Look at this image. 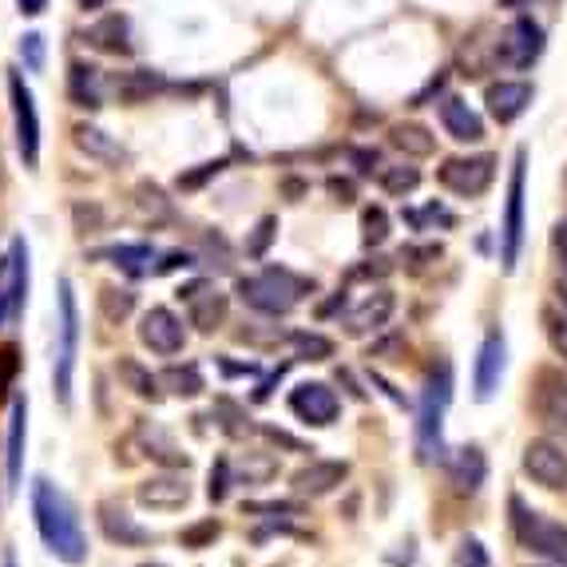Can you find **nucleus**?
I'll return each mask as SVG.
<instances>
[{"label": "nucleus", "instance_id": "4be33fe9", "mask_svg": "<svg viewBox=\"0 0 567 567\" xmlns=\"http://www.w3.org/2000/svg\"><path fill=\"white\" fill-rule=\"evenodd\" d=\"M24 436H29V401L17 398L9 416V496H17L24 476Z\"/></svg>", "mask_w": 567, "mask_h": 567}, {"label": "nucleus", "instance_id": "1a4fd4ad", "mask_svg": "<svg viewBox=\"0 0 567 567\" xmlns=\"http://www.w3.org/2000/svg\"><path fill=\"white\" fill-rule=\"evenodd\" d=\"M524 473L548 492H567V453L551 436H539L524 445Z\"/></svg>", "mask_w": 567, "mask_h": 567}, {"label": "nucleus", "instance_id": "de8ad7c7", "mask_svg": "<svg viewBox=\"0 0 567 567\" xmlns=\"http://www.w3.org/2000/svg\"><path fill=\"white\" fill-rule=\"evenodd\" d=\"M17 4H20V12H24V17H40L48 0H17Z\"/></svg>", "mask_w": 567, "mask_h": 567}, {"label": "nucleus", "instance_id": "f704fd0d", "mask_svg": "<svg viewBox=\"0 0 567 567\" xmlns=\"http://www.w3.org/2000/svg\"><path fill=\"white\" fill-rule=\"evenodd\" d=\"M361 238H365V246H381L389 238V215L381 207H365V215H361Z\"/></svg>", "mask_w": 567, "mask_h": 567}, {"label": "nucleus", "instance_id": "20e7f679", "mask_svg": "<svg viewBox=\"0 0 567 567\" xmlns=\"http://www.w3.org/2000/svg\"><path fill=\"white\" fill-rule=\"evenodd\" d=\"M76 350H80V310L72 282H60V326H56V358H52V381H56L60 405H72V373H76Z\"/></svg>", "mask_w": 567, "mask_h": 567}, {"label": "nucleus", "instance_id": "3c124183", "mask_svg": "<svg viewBox=\"0 0 567 567\" xmlns=\"http://www.w3.org/2000/svg\"><path fill=\"white\" fill-rule=\"evenodd\" d=\"M520 4H528V0H501V9H520Z\"/></svg>", "mask_w": 567, "mask_h": 567}, {"label": "nucleus", "instance_id": "ea45409f", "mask_svg": "<svg viewBox=\"0 0 567 567\" xmlns=\"http://www.w3.org/2000/svg\"><path fill=\"white\" fill-rule=\"evenodd\" d=\"M227 167L223 159H215V163H199V171H187V175H179V190H195V187H203V183L210 179V175H218V171Z\"/></svg>", "mask_w": 567, "mask_h": 567}, {"label": "nucleus", "instance_id": "e433bc0d", "mask_svg": "<svg viewBox=\"0 0 567 567\" xmlns=\"http://www.w3.org/2000/svg\"><path fill=\"white\" fill-rule=\"evenodd\" d=\"M453 564L456 567H492V559H488V548H484L481 539L468 536V539H461V548H456Z\"/></svg>", "mask_w": 567, "mask_h": 567}, {"label": "nucleus", "instance_id": "0eeeda50", "mask_svg": "<svg viewBox=\"0 0 567 567\" xmlns=\"http://www.w3.org/2000/svg\"><path fill=\"white\" fill-rule=\"evenodd\" d=\"M9 92H12V120H17V147L24 167H37L40 163V115H37V100H32L29 84L20 80V72L9 76Z\"/></svg>", "mask_w": 567, "mask_h": 567}, {"label": "nucleus", "instance_id": "864d4df0", "mask_svg": "<svg viewBox=\"0 0 567 567\" xmlns=\"http://www.w3.org/2000/svg\"><path fill=\"white\" fill-rule=\"evenodd\" d=\"M559 302H564V310H567V290H564V286H559Z\"/></svg>", "mask_w": 567, "mask_h": 567}, {"label": "nucleus", "instance_id": "c9c22d12", "mask_svg": "<svg viewBox=\"0 0 567 567\" xmlns=\"http://www.w3.org/2000/svg\"><path fill=\"white\" fill-rule=\"evenodd\" d=\"M544 330H548V341L551 350L559 353V358L567 361V310H544Z\"/></svg>", "mask_w": 567, "mask_h": 567}, {"label": "nucleus", "instance_id": "cd10ccee", "mask_svg": "<svg viewBox=\"0 0 567 567\" xmlns=\"http://www.w3.org/2000/svg\"><path fill=\"white\" fill-rule=\"evenodd\" d=\"M389 143L405 155H433L436 152V140L429 135V127H421V123H398V127H389Z\"/></svg>", "mask_w": 567, "mask_h": 567}, {"label": "nucleus", "instance_id": "5fc2aeb1", "mask_svg": "<svg viewBox=\"0 0 567 567\" xmlns=\"http://www.w3.org/2000/svg\"><path fill=\"white\" fill-rule=\"evenodd\" d=\"M84 4H87V9H95V4H104V0H84Z\"/></svg>", "mask_w": 567, "mask_h": 567}, {"label": "nucleus", "instance_id": "7ed1b4c3", "mask_svg": "<svg viewBox=\"0 0 567 567\" xmlns=\"http://www.w3.org/2000/svg\"><path fill=\"white\" fill-rule=\"evenodd\" d=\"M238 293H243V302L250 306V310L278 318V313H290L293 306L302 302L306 282L278 266V270H262V275L238 278Z\"/></svg>", "mask_w": 567, "mask_h": 567}, {"label": "nucleus", "instance_id": "72a5a7b5", "mask_svg": "<svg viewBox=\"0 0 567 567\" xmlns=\"http://www.w3.org/2000/svg\"><path fill=\"white\" fill-rule=\"evenodd\" d=\"M290 346L298 350V358H310V361L333 358V341L322 338V333H290Z\"/></svg>", "mask_w": 567, "mask_h": 567}, {"label": "nucleus", "instance_id": "412c9836", "mask_svg": "<svg viewBox=\"0 0 567 567\" xmlns=\"http://www.w3.org/2000/svg\"><path fill=\"white\" fill-rule=\"evenodd\" d=\"M87 44L107 52V56H127L132 52V20L123 17V12L95 20L92 29H87Z\"/></svg>", "mask_w": 567, "mask_h": 567}, {"label": "nucleus", "instance_id": "2f4dec72", "mask_svg": "<svg viewBox=\"0 0 567 567\" xmlns=\"http://www.w3.org/2000/svg\"><path fill=\"white\" fill-rule=\"evenodd\" d=\"M76 143L80 152L95 155V159H120V147H115L112 140H107V132H100V127H76Z\"/></svg>", "mask_w": 567, "mask_h": 567}, {"label": "nucleus", "instance_id": "9b49d317", "mask_svg": "<svg viewBox=\"0 0 567 567\" xmlns=\"http://www.w3.org/2000/svg\"><path fill=\"white\" fill-rule=\"evenodd\" d=\"M290 413L298 416V421H306V425L326 429L338 421L341 401L326 381H306V385L290 389Z\"/></svg>", "mask_w": 567, "mask_h": 567}, {"label": "nucleus", "instance_id": "6e6552de", "mask_svg": "<svg viewBox=\"0 0 567 567\" xmlns=\"http://www.w3.org/2000/svg\"><path fill=\"white\" fill-rule=\"evenodd\" d=\"M496 56H501L504 68H516V72L532 68L544 56V29H539L532 17H516L508 29H504L501 44H496Z\"/></svg>", "mask_w": 567, "mask_h": 567}, {"label": "nucleus", "instance_id": "473e14b6", "mask_svg": "<svg viewBox=\"0 0 567 567\" xmlns=\"http://www.w3.org/2000/svg\"><path fill=\"white\" fill-rule=\"evenodd\" d=\"M100 306H104L107 322H123V318L135 310V293L132 290H115V286H104V290H100Z\"/></svg>", "mask_w": 567, "mask_h": 567}, {"label": "nucleus", "instance_id": "49530a36", "mask_svg": "<svg viewBox=\"0 0 567 567\" xmlns=\"http://www.w3.org/2000/svg\"><path fill=\"white\" fill-rule=\"evenodd\" d=\"M218 369H223L227 378H238V373H250V378H255V373H258V365H250V361H246V365H230V361H218Z\"/></svg>", "mask_w": 567, "mask_h": 567}, {"label": "nucleus", "instance_id": "f8f14e48", "mask_svg": "<svg viewBox=\"0 0 567 567\" xmlns=\"http://www.w3.org/2000/svg\"><path fill=\"white\" fill-rule=\"evenodd\" d=\"M140 341L152 353H159V358H175L183 350V341H187V330H183V322L167 306H152L140 322Z\"/></svg>", "mask_w": 567, "mask_h": 567}, {"label": "nucleus", "instance_id": "bb28decb", "mask_svg": "<svg viewBox=\"0 0 567 567\" xmlns=\"http://www.w3.org/2000/svg\"><path fill=\"white\" fill-rule=\"evenodd\" d=\"M115 373H120V381L132 389L135 398H143V401H159L163 398V381L152 378V369H143L135 358H120Z\"/></svg>", "mask_w": 567, "mask_h": 567}, {"label": "nucleus", "instance_id": "8fccbe9b", "mask_svg": "<svg viewBox=\"0 0 567 567\" xmlns=\"http://www.w3.org/2000/svg\"><path fill=\"white\" fill-rule=\"evenodd\" d=\"M12 313V293L9 290H0V326H4V318Z\"/></svg>", "mask_w": 567, "mask_h": 567}, {"label": "nucleus", "instance_id": "a18cd8bd", "mask_svg": "<svg viewBox=\"0 0 567 567\" xmlns=\"http://www.w3.org/2000/svg\"><path fill=\"white\" fill-rule=\"evenodd\" d=\"M330 195L338 203H353V183L350 179H330Z\"/></svg>", "mask_w": 567, "mask_h": 567}, {"label": "nucleus", "instance_id": "09e8293b", "mask_svg": "<svg viewBox=\"0 0 567 567\" xmlns=\"http://www.w3.org/2000/svg\"><path fill=\"white\" fill-rule=\"evenodd\" d=\"M551 243H556V250L564 255V262H567V223H559L556 235H551Z\"/></svg>", "mask_w": 567, "mask_h": 567}, {"label": "nucleus", "instance_id": "79ce46f5", "mask_svg": "<svg viewBox=\"0 0 567 567\" xmlns=\"http://www.w3.org/2000/svg\"><path fill=\"white\" fill-rule=\"evenodd\" d=\"M20 56L29 60V68L44 64V37H37V32H32V37H24V44H20Z\"/></svg>", "mask_w": 567, "mask_h": 567}, {"label": "nucleus", "instance_id": "c756f323", "mask_svg": "<svg viewBox=\"0 0 567 567\" xmlns=\"http://www.w3.org/2000/svg\"><path fill=\"white\" fill-rule=\"evenodd\" d=\"M163 389L167 393H175V398H199L203 393V373L199 365H167L159 373Z\"/></svg>", "mask_w": 567, "mask_h": 567}, {"label": "nucleus", "instance_id": "7c9ffc66", "mask_svg": "<svg viewBox=\"0 0 567 567\" xmlns=\"http://www.w3.org/2000/svg\"><path fill=\"white\" fill-rule=\"evenodd\" d=\"M416 183H421V171L409 167V163H398V167H385V171H381V187H385V195H398V199L413 195Z\"/></svg>", "mask_w": 567, "mask_h": 567}, {"label": "nucleus", "instance_id": "f257e3e1", "mask_svg": "<svg viewBox=\"0 0 567 567\" xmlns=\"http://www.w3.org/2000/svg\"><path fill=\"white\" fill-rule=\"evenodd\" d=\"M32 520H37V532L44 539V548L52 551L64 564H84L87 559V539L84 528H80V516L72 508L64 492L56 488L52 481H32Z\"/></svg>", "mask_w": 567, "mask_h": 567}, {"label": "nucleus", "instance_id": "393cba45", "mask_svg": "<svg viewBox=\"0 0 567 567\" xmlns=\"http://www.w3.org/2000/svg\"><path fill=\"white\" fill-rule=\"evenodd\" d=\"M68 95H72V104L76 107H95L104 104V87H100V72L92 64H72L68 68Z\"/></svg>", "mask_w": 567, "mask_h": 567}, {"label": "nucleus", "instance_id": "9d476101", "mask_svg": "<svg viewBox=\"0 0 567 567\" xmlns=\"http://www.w3.org/2000/svg\"><path fill=\"white\" fill-rule=\"evenodd\" d=\"M441 187H449L453 195H464V199H476L492 187L496 179V159L492 155H473V159H445V167L436 171Z\"/></svg>", "mask_w": 567, "mask_h": 567}, {"label": "nucleus", "instance_id": "423d86ee", "mask_svg": "<svg viewBox=\"0 0 567 567\" xmlns=\"http://www.w3.org/2000/svg\"><path fill=\"white\" fill-rule=\"evenodd\" d=\"M524 163L528 155L516 152L512 163V179H508V199H504V223H501V262L504 270H516L520 262V246H524Z\"/></svg>", "mask_w": 567, "mask_h": 567}, {"label": "nucleus", "instance_id": "58836bf2", "mask_svg": "<svg viewBox=\"0 0 567 567\" xmlns=\"http://www.w3.org/2000/svg\"><path fill=\"white\" fill-rule=\"evenodd\" d=\"M278 235V218L266 215L262 223L255 227V235H250V243H246V255L250 258H262L266 255V246H270V238Z\"/></svg>", "mask_w": 567, "mask_h": 567}, {"label": "nucleus", "instance_id": "4d7b16f0", "mask_svg": "<svg viewBox=\"0 0 567 567\" xmlns=\"http://www.w3.org/2000/svg\"><path fill=\"white\" fill-rule=\"evenodd\" d=\"M275 567H286V564H275Z\"/></svg>", "mask_w": 567, "mask_h": 567}, {"label": "nucleus", "instance_id": "f3484780", "mask_svg": "<svg viewBox=\"0 0 567 567\" xmlns=\"http://www.w3.org/2000/svg\"><path fill=\"white\" fill-rule=\"evenodd\" d=\"M484 104H488V115L496 123L520 120L532 104V84H524V80H501V84H488Z\"/></svg>", "mask_w": 567, "mask_h": 567}, {"label": "nucleus", "instance_id": "a211bd4d", "mask_svg": "<svg viewBox=\"0 0 567 567\" xmlns=\"http://www.w3.org/2000/svg\"><path fill=\"white\" fill-rule=\"evenodd\" d=\"M179 298L190 306V326H199L203 333L218 330L223 318H227V293L210 290L207 282L187 286V290H179Z\"/></svg>", "mask_w": 567, "mask_h": 567}, {"label": "nucleus", "instance_id": "4468645a", "mask_svg": "<svg viewBox=\"0 0 567 567\" xmlns=\"http://www.w3.org/2000/svg\"><path fill=\"white\" fill-rule=\"evenodd\" d=\"M95 516H100V528H104V536L112 539V544H120V548H147V544H155V532L143 528L132 512L120 508L115 501L100 504V508H95Z\"/></svg>", "mask_w": 567, "mask_h": 567}, {"label": "nucleus", "instance_id": "b1692460", "mask_svg": "<svg viewBox=\"0 0 567 567\" xmlns=\"http://www.w3.org/2000/svg\"><path fill=\"white\" fill-rule=\"evenodd\" d=\"M484 476H488V461H484V453L481 449H456L453 453V461H449V481L456 484L461 492H481V484H484Z\"/></svg>", "mask_w": 567, "mask_h": 567}, {"label": "nucleus", "instance_id": "c85d7f7f", "mask_svg": "<svg viewBox=\"0 0 567 567\" xmlns=\"http://www.w3.org/2000/svg\"><path fill=\"white\" fill-rule=\"evenodd\" d=\"M107 258H112L120 270H127L132 278H140V275H147L152 270V246L147 243H120V246H112L107 250Z\"/></svg>", "mask_w": 567, "mask_h": 567}, {"label": "nucleus", "instance_id": "6e6d98bb", "mask_svg": "<svg viewBox=\"0 0 567 567\" xmlns=\"http://www.w3.org/2000/svg\"><path fill=\"white\" fill-rule=\"evenodd\" d=\"M4 275H9V262H0V278H4Z\"/></svg>", "mask_w": 567, "mask_h": 567}, {"label": "nucleus", "instance_id": "4c0bfd02", "mask_svg": "<svg viewBox=\"0 0 567 567\" xmlns=\"http://www.w3.org/2000/svg\"><path fill=\"white\" fill-rule=\"evenodd\" d=\"M218 532H223V524L218 520H203V524H195V528H187V532H179V544L183 548H207L210 539H218Z\"/></svg>", "mask_w": 567, "mask_h": 567}, {"label": "nucleus", "instance_id": "f03ea898", "mask_svg": "<svg viewBox=\"0 0 567 567\" xmlns=\"http://www.w3.org/2000/svg\"><path fill=\"white\" fill-rule=\"evenodd\" d=\"M453 401V369L449 361L429 373L425 393H421V409H416V456L425 464H436L445 456V413Z\"/></svg>", "mask_w": 567, "mask_h": 567}, {"label": "nucleus", "instance_id": "37998d69", "mask_svg": "<svg viewBox=\"0 0 567 567\" xmlns=\"http://www.w3.org/2000/svg\"><path fill=\"white\" fill-rule=\"evenodd\" d=\"M350 159L353 163H358V171H361V175H373V167H378V152H373V147H358V152H353L350 155Z\"/></svg>", "mask_w": 567, "mask_h": 567}, {"label": "nucleus", "instance_id": "5701e85b", "mask_svg": "<svg viewBox=\"0 0 567 567\" xmlns=\"http://www.w3.org/2000/svg\"><path fill=\"white\" fill-rule=\"evenodd\" d=\"M393 306H398V302H393V293H389V290L369 293V298L358 306V310H350V318H346V330H350L353 338L381 330V326L389 322V313H393Z\"/></svg>", "mask_w": 567, "mask_h": 567}, {"label": "nucleus", "instance_id": "c03bdc74", "mask_svg": "<svg viewBox=\"0 0 567 567\" xmlns=\"http://www.w3.org/2000/svg\"><path fill=\"white\" fill-rule=\"evenodd\" d=\"M12 373H17V353H12V350H4V353H0V393H4V389H9Z\"/></svg>", "mask_w": 567, "mask_h": 567}, {"label": "nucleus", "instance_id": "6ab92c4d", "mask_svg": "<svg viewBox=\"0 0 567 567\" xmlns=\"http://www.w3.org/2000/svg\"><path fill=\"white\" fill-rule=\"evenodd\" d=\"M346 476H350V464L346 461H310L306 468L293 473L290 484L298 496H326V492L338 488Z\"/></svg>", "mask_w": 567, "mask_h": 567}, {"label": "nucleus", "instance_id": "39448f33", "mask_svg": "<svg viewBox=\"0 0 567 567\" xmlns=\"http://www.w3.org/2000/svg\"><path fill=\"white\" fill-rule=\"evenodd\" d=\"M508 508H512V532H516V539H520L524 548L551 559V564L567 567V528L564 524L548 520L544 512L528 508L520 496H512Z\"/></svg>", "mask_w": 567, "mask_h": 567}, {"label": "nucleus", "instance_id": "a19ab883", "mask_svg": "<svg viewBox=\"0 0 567 567\" xmlns=\"http://www.w3.org/2000/svg\"><path fill=\"white\" fill-rule=\"evenodd\" d=\"M227 484H230V464L218 461L215 468H210V488H207L210 501H223V496H227Z\"/></svg>", "mask_w": 567, "mask_h": 567}, {"label": "nucleus", "instance_id": "a878e982", "mask_svg": "<svg viewBox=\"0 0 567 567\" xmlns=\"http://www.w3.org/2000/svg\"><path fill=\"white\" fill-rule=\"evenodd\" d=\"M163 87H167V80L159 72H147V68H135V72L115 76V95H120L123 104H143V100H152Z\"/></svg>", "mask_w": 567, "mask_h": 567}, {"label": "nucleus", "instance_id": "2eb2a0df", "mask_svg": "<svg viewBox=\"0 0 567 567\" xmlns=\"http://www.w3.org/2000/svg\"><path fill=\"white\" fill-rule=\"evenodd\" d=\"M536 413L551 433H564V441H567V378L564 373H551V369L539 373Z\"/></svg>", "mask_w": 567, "mask_h": 567}, {"label": "nucleus", "instance_id": "aec40b11", "mask_svg": "<svg viewBox=\"0 0 567 567\" xmlns=\"http://www.w3.org/2000/svg\"><path fill=\"white\" fill-rule=\"evenodd\" d=\"M441 123L456 143H481L484 140V120L464 104L461 95H445L441 100Z\"/></svg>", "mask_w": 567, "mask_h": 567}, {"label": "nucleus", "instance_id": "dca6fc26", "mask_svg": "<svg viewBox=\"0 0 567 567\" xmlns=\"http://www.w3.org/2000/svg\"><path fill=\"white\" fill-rule=\"evenodd\" d=\"M135 501L152 512H175L190 501V484H187V476L163 473V476H152V481H143L140 488H135Z\"/></svg>", "mask_w": 567, "mask_h": 567}, {"label": "nucleus", "instance_id": "603ef678", "mask_svg": "<svg viewBox=\"0 0 567 567\" xmlns=\"http://www.w3.org/2000/svg\"><path fill=\"white\" fill-rule=\"evenodd\" d=\"M4 567H17V556H12V551H4Z\"/></svg>", "mask_w": 567, "mask_h": 567}, {"label": "nucleus", "instance_id": "ddd939ff", "mask_svg": "<svg viewBox=\"0 0 567 567\" xmlns=\"http://www.w3.org/2000/svg\"><path fill=\"white\" fill-rule=\"evenodd\" d=\"M504 365H508V346H504V333L492 330L484 338L481 353H476V369H473V385H476V401H492L496 389L504 381Z\"/></svg>", "mask_w": 567, "mask_h": 567}, {"label": "nucleus", "instance_id": "13d9d810", "mask_svg": "<svg viewBox=\"0 0 567 567\" xmlns=\"http://www.w3.org/2000/svg\"><path fill=\"white\" fill-rule=\"evenodd\" d=\"M155 567H163V564H155Z\"/></svg>", "mask_w": 567, "mask_h": 567}]
</instances>
